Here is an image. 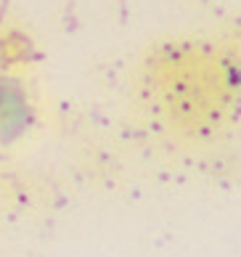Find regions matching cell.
<instances>
[{"instance_id":"cell-1","label":"cell","mask_w":241,"mask_h":257,"mask_svg":"<svg viewBox=\"0 0 241 257\" xmlns=\"http://www.w3.org/2000/svg\"><path fill=\"white\" fill-rule=\"evenodd\" d=\"M27 122H30V106H27L24 93L11 82L0 85V133L16 136Z\"/></svg>"}]
</instances>
